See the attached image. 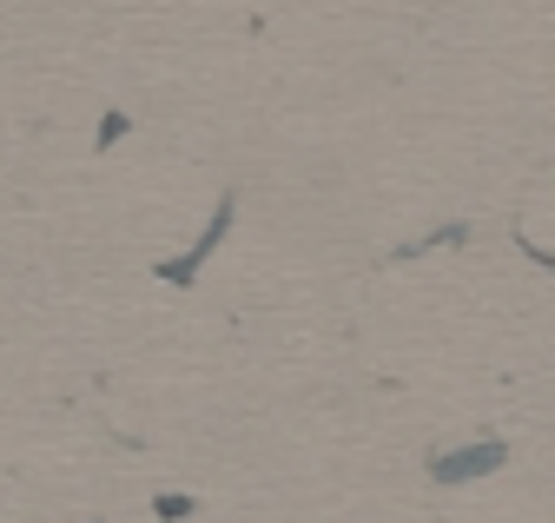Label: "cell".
<instances>
[{
	"mask_svg": "<svg viewBox=\"0 0 555 523\" xmlns=\"http://www.w3.org/2000/svg\"><path fill=\"white\" fill-rule=\"evenodd\" d=\"M503 464H509V444L503 437H482V444H463V450L430 457V477L437 484H476V477H496Z\"/></svg>",
	"mask_w": 555,
	"mask_h": 523,
	"instance_id": "obj_1",
	"label": "cell"
},
{
	"mask_svg": "<svg viewBox=\"0 0 555 523\" xmlns=\"http://www.w3.org/2000/svg\"><path fill=\"white\" fill-rule=\"evenodd\" d=\"M225 232H232V200L219 206V219H212V232H205V239H198V245H192L185 258H166V266H159V279H166V285H192V279H198V266H205V258H212V245H219Z\"/></svg>",
	"mask_w": 555,
	"mask_h": 523,
	"instance_id": "obj_2",
	"label": "cell"
},
{
	"mask_svg": "<svg viewBox=\"0 0 555 523\" xmlns=\"http://www.w3.org/2000/svg\"><path fill=\"white\" fill-rule=\"evenodd\" d=\"M192 510H198L192 497H159V516H166V523H179V516H192Z\"/></svg>",
	"mask_w": 555,
	"mask_h": 523,
	"instance_id": "obj_3",
	"label": "cell"
}]
</instances>
